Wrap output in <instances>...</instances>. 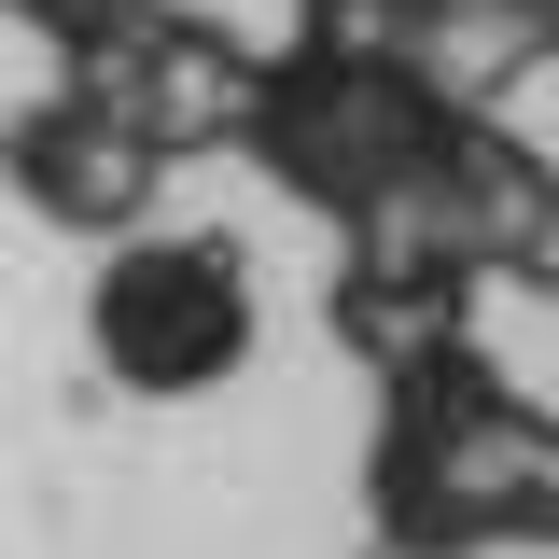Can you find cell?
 Returning <instances> with one entry per match:
<instances>
[{"label":"cell","instance_id":"1","mask_svg":"<svg viewBox=\"0 0 559 559\" xmlns=\"http://www.w3.org/2000/svg\"><path fill=\"white\" fill-rule=\"evenodd\" d=\"M98 322L127 336L140 378H197V364L238 349V266H210V252H154V266H127V294H112Z\"/></svg>","mask_w":559,"mask_h":559}]
</instances>
